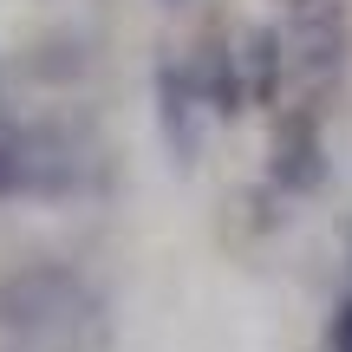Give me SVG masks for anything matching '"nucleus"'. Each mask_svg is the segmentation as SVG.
I'll return each mask as SVG.
<instances>
[{"label": "nucleus", "mask_w": 352, "mask_h": 352, "mask_svg": "<svg viewBox=\"0 0 352 352\" xmlns=\"http://www.w3.org/2000/svg\"><path fill=\"white\" fill-rule=\"evenodd\" d=\"M183 78L196 85V98L209 104V111H241V65H235V52L202 46L196 59H183Z\"/></svg>", "instance_id": "2"}, {"label": "nucleus", "mask_w": 352, "mask_h": 352, "mask_svg": "<svg viewBox=\"0 0 352 352\" xmlns=\"http://www.w3.org/2000/svg\"><path fill=\"white\" fill-rule=\"evenodd\" d=\"M164 7H189V0H164Z\"/></svg>", "instance_id": "3"}, {"label": "nucleus", "mask_w": 352, "mask_h": 352, "mask_svg": "<svg viewBox=\"0 0 352 352\" xmlns=\"http://www.w3.org/2000/svg\"><path fill=\"white\" fill-rule=\"evenodd\" d=\"M327 157H320V124L307 111H287L274 131V183L280 189H320Z\"/></svg>", "instance_id": "1"}]
</instances>
